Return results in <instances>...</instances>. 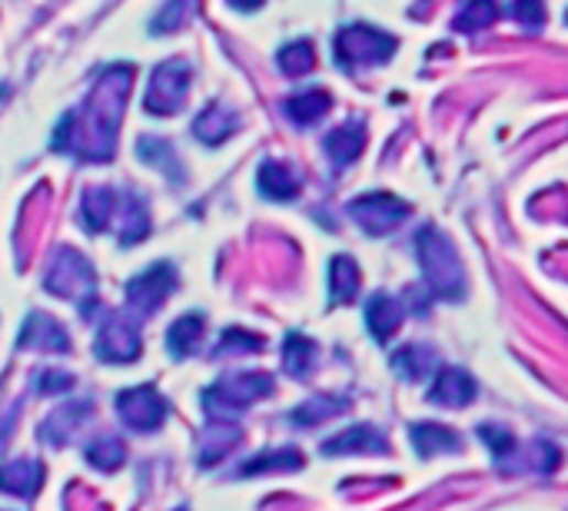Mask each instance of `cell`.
Wrapping results in <instances>:
<instances>
[{
  "instance_id": "cell-5",
  "label": "cell",
  "mask_w": 568,
  "mask_h": 511,
  "mask_svg": "<svg viewBox=\"0 0 568 511\" xmlns=\"http://www.w3.org/2000/svg\"><path fill=\"white\" fill-rule=\"evenodd\" d=\"M273 379L263 373H237L220 379L214 389L204 392V406L214 419H230V412H240L247 406H253L256 399L270 396Z\"/></svg>"
},
{
  "instance_id": "cell-18",
  "label": "cell",
  "mask_w": 568,
  "mask_h": 511,
  "mask_svg": "<svg viewBox=\"0 0 568 511\" xmlns=\"http://www.w3.org/2000/svg\"><path fill=\"white\" fill-rule=\"evenodd\" d=\"M117 203H120V193L110 190V187H97L84 197V223L90 233H100L107 230L113 220H117Z\"/></svg>"
},
{
  "instance_id": "cell-8",
  "label": "cell",
  "mask_w": 568,
  "mask_h": 511,
  "mask_svg": "<svg viewBox=\"0 0 568 511\" xmlns=\"http://www.w3.org/2000/svg\"><path fill=\"white\" fill-rule=\"evenodd\" d=\"M117 412H120V419H123L130 429H136V432H153V429L163 425L170 406H166V399H163L156 389L136 386V389H123V392L117 396Z\"/></svg>"
},
{
  "instance_id": "cell-13",
  "label": "cell",
  "mask_w": 568,
  "mask_h": 511,
  "mask_svg": "<svg viewBox=\"0 0 568 511\" xmlns=\"http://www.w3.org/2000/svg\"><path fill=\"white\" fill-rule=\"evenodd\" d=\"M403 319H406V309L386 292H375L369 299V306H365V322H369V329H372V335L379 338V343H390V338L400 332Z\"/></svg>"
},
{
  "instance_id": "cell-29",
  "label": "cell",
  "mask_w": 568,
  "mask_h": 511,
  "mask_svg": "<svg viewBox=\"0 0 568 511\" xmlns=\"http://www.w3.org/2000/svg\"><path fill=\"white\" fill-rule=\"evenodd\" d=\"M339 409H346V402H342V399L316 396V399H309L306 406H299L293 415H296V422H299V425H316V422H323V419H332Z\"/></svg>"
},
{
  "instance_id": "cell-37",
  "label": "cell",
  "mask_w": 568,
  "mask_h": 511,
  "mask_svg": "<svg viewBox=\"0 0 568 511\" xmlns=\"http://www.w3.org/2000/svg\"><path fill=\"white\" fill-rule=\"evenodd\" d=\"M230 4H233L237 11L250 14V11H260V8H263V0H230Z\"/></svg>"
},
{
  "instance_id": "cell-36",
  "label": "cell",
  "mask_w": 568,
  "mask_h": 511,
  "mask_svg": "<svg viewBox=\"0 0 568 511\" xmlns=\"http://www.w3.org/2000/svg\"><path fill=\"white\" fill-rule=\"evenodd\" d=\"M37 386H41L44 392H61V389H67V386H74V379H70L67 373H61V369H54V373H44V376L37 379Z\"/></svg>"
},
{
  "instance_id": "cell-31",
  "label": "cell",
  "mask_w": 568,
  "mask_h": 511,
  "mask_svg": "<svg viewBox=\"0 0 568 511\" xmlns=\"http://www.w3.org/2000/svg\"><path fill=\"white\" fill-rule=\"evenodd\" d=\"M87 458H90L97 468L110 471V468H117V465L123 462V445L113 442V438H100V442H94V445L87 448Z\"/></svg>"
},
{
  "instance_id": "cell-22",
  "label": "cell",
  "mask_w": 568,
  "mask_h": 511,
  "mask_svg": "<svg viewBox=\"0 0 568 511\" xmlns=\"http://www.w3.org/2000/svg\"><path fill=\"white\" fill-rule=\"evenodd\" d=\"M359 292V269L349 256H336L329 263V299L349 302Z\"/></svg>"
},
{
  "instance_id": "cell-17",
  "label": "cell",
  "mask_w": 568,
  "mask_h": 511,
  "mask_svg": "<svg viewBox=\"0 0 568 511\" xmlns=\"http://www.w3.org/2000/svg\"><path fill=\"white\" fill-rule=\"evenodd\" d=\"M260 190L270 200H293L299 193V177L283 159H266L260 166Z\"/></svg>"
},
{
  "instance_id": "cell-24",
  "label": "cell",
  "mask_w": 568,
  "mask_h": 511,
  "mask_svg": "<svg viewBox=\"0 0 568 511\" xmlns=\"http://www.w3.org/2000/svg\"><path fill=\"white\" fill-rule=\"evenodd\" d=\"M329 107H332V97H329L326 90H309V93L290 97L286 113H290L296 123H316V120H323V116L329 113Z\"/></svg>"
},
{
  "instance_id": "cell-9",
  "label": "cell",
  "mask_w": 568,
  "mask_h": 511,
  "mask_svg": "<svg viewBox=\"0 0 568 511\" xmlns=\"http://www.w3.org/2000/svg\"><path fill=\"white\" fill-rule=\"evenodd\" d=\"M176 286V269L170 263H153L127 286V299L136 312H156Z\"/></svg>"
},
{
  "instance_id": "cell-19",
  "label": "cell",
  "mask_w": 568,
  "mask_h": 511,
  "mask_svg": "<svg viewBox=\"0 0 568 511\" xmlns=\"http://www.w3.org/2000/svg\"><path fill=\"white\" fill-rule=\"evenodd\" d=\"M200 332H204V315H183V319H176L173 325H170V332H166V349H170V356L173 359H186L189 353H197V346H200Z\"/></svg>"
},
{
  "instance_id": "cell-11",
  "label": "cell",
  "mask_w": 568,
  "mask_h": 511,
  "mask_svg": "<svg viewBox=\"0 0 568 511\" xmlns=\"http://www.w3.org/2000/svg\"><path fill=\"white\" fill-rule=\"evenodd\" d=\"M21 346L24 349H37V353H67L70 338H67V329L54 315L31 312L24 329H21Z\"/></svg>"
},
{
  "instance_id": "cell-7",
  "label": "cell",
  "mask_w": 568,
  "mask_h": 511,
  "mask_svg": "<svg viewBox=\"0 0 568 511\" xmlns=\"http://www.w3.org/2000/svg\"><path fill=\"white\" fill-rule=\"evenodd\" d=\"M349 216L372 236L393 233L396 226H403L409 220V203H403L393 193H365L359 200L349 203Z\"/></svg>"
},
{
  "instance_id": "cell-10",
  "label": "cell",
  "mask_w": 568,
  "mask_h": 511,
  "mask_svg": "<svg viewBox=\"0 0 568 511\" xmlns=\"http://www.w3.org/2000/svg\"><path fill=\"white\" fill-rule=\"evenodd\" d=\"M97 356L107 363H133L140 356V335L127 315H110L97 335Z\"/></svg>"
},
{
  "instance_id": "cell-12",
  "label": "cell",
  "mask_w": 568,
  "mask_h": 511,
  "mask_svg": "<svg viewBox=\"0 0 568 511\" xmlns=\"http://www.w3.org/2000/svg\"><path fill=\"white\" fill-rule=\"evenodd\" d=\"M476 382L466 369L459 366H443L436 382H433V392H429V402L436 406H446V409H462L476 399Z\"/></svg>"
},
{
  "instance_id": "cell-21",
  "label": "cell",
  "mask_w": 568,
  "mask_h": 511,
  "mask_svg": "<svg viewBox=\"0 0 568 511\" xmlns=\"http://www.w3.org/2000/svg\"><path fill=\"white\" fill-rule=\"evenodd\" d=\"M41 481H44L41 462H18V465L0 468V488L11 495H21V498H31L41 488Z\"/></svg>"
},
{
  "instance_id": "cell-27",
  "label": "cell",
  "mask_w": 568,
  "mask_h": 511,
  "mask_svg": "<svg viewBox=\"0 0 568 511\" xmlns=\"http://www.w3.org/2000/svg\"><path fill=\"white\" fill-rule=\"evenodd\" d=\"M495 14H499V4H495V0H466V8H462L459 18H456V31L476 34V31L489 27V24L495 21Z\"/></svg>"
},
{
  "instance_id": "cell-14",
  "label": "cell",
  "mask_w": 568,
  "mask_h": 511,
  "mask_svg": "<svg viewBox=\"0 0 568 511\" xmlns=\"http://www.w3.org/2000/svg\"><path fill=\"white\" fill-rule=\"evenodd\" d=\"M240 130V116L223 107V103H210L197 120H194V136L207 146H217L223 140H230Z\"/></svg>"
},
{
  "instance_id": "cell-20",
  "label": "cell",
  "mask_w": 568,
  "mask_h": 511,
  "mask_svg": "<svg viewBox=\"0 0 568 511\" xmlns=\"http://www.w3.org/2000/svg\"><path fill=\"white\" fill-rule=\"evenodd\" d=\"M409 435H413V445L419 448V455H443V452H459L462 448L459 435L452 429H446V425H436V422L413 425Z\"/></svg>"
},
{
  "instance_id": "cell-25",
  "label": "cell",
  "mask_w": 568,
  "mask_h": 511,
  "mask_svg": "<svg viewBox=\"0 0 568 511\" xmlns=\"http://www.w3.org/2000/svg\"><path fill=\"white\" fill-rule=\"evenodd\" d=\"M283 359H286L290 376L303 379L316 366V343H313V338H306V335H290L286 349H283Z\"/></svg>"
},
{
  "instance_id": "cell-30",
  "label": "cell",
  "mask_w": 568,
  "mask_h": 511,
  "mask_svg": "<svg viewBox=\"0 0 568 511\" xmlns=\"http://www.w3.org/2000/svg\"><path fill=\"white\" fill-rule=\"evenodd\" d=\"M299 465H303V455L296 448H283V452H266V455L247 462L240 475H256V471H270V468H299Z\"/></svg>"
},
{
  "instance_id": "cell-15",
  "label": "cell",
  "mask_w": 568,
  "mask_h": 511,
  "mask_svg": "<svg viewBox=\"0 0 568 511\" xmlns=\"http://www.w3.org/2000/svg\"><path fill=\"white\" fill-rule=\"evenodd\" d=\"M323 146H326V156L336 166H346V163H352L362 153V146H365V126L356 123V120H349V123L329 130V136H326Z\"/></svg>"
},
{
  "instance_id": "cell-32",
  "label": "cell",
  "mask_w": 568,
  "mask_h": 511,
  "mask_svg": "<svg viewBox=\"0 0 568 511\" xmlns=\"http://www.w3.org/2000/svg\"><path fill=\"white\" fill-rule=\"evenodd\" d=\"M250 349H260V338H253L250 332L233 329V332H227V335L220 338L217 359H220V356H233V353H250Z\"/></svg>"
},
{
  "instance_id": "cell-33",
  "label": "cell",
  "mask_w": 568,
  "mask_h": 511,
  "mask_svg": "<svg viewBox=\"0 0 568 511\" xmlns=\"http://www.w3.org/2000/svg\"><path fill=\"white\" fill-rule=\"evenodd\" d=\"M512 18L525 27H538L545 21V4L542 0H512Z\"/></svg>"
},
{
  "instance_id": "cell-6",
  "label": "cell",
  "mask_w": 568,
  "mask_h": 511,
  "mask_svg": "<svg viewBox=\"0 0 568 511\" xmlns=\"http://www.w3.org/2000/svg\"><path fill=\"white\" fill-rule=\"evenodd\" d=\"M189 64L186 60H166L153 70L150 77V87H146V97H143V107L146 113H156V116H173L183 110L186 103V90H189Z\"/></svg>"
},
{
  "instance_id": "cell-35",
  "label": "cell",
  "mask_w": 568,
  "mask_h": 511,
  "mask_svg": "<svg viewBox=\"0 0 568 511\" xmlns=\"http://www.w3.org/2000/svg\"><path fill=\"white\" fill-rule=\"evenodd\" d=\"M479 435L485 438V445L495 452V455H505V452H515V438L505 432V429H499V425H482L479 429Z\"/></svg>"
},
{
  "instance_id": "cell-2",
  "label": "cell",
  "mask_w": 568,
  "mask_h": 511,
  "mask_svg": "<svg viewBox=\"0 0 568 511\" xmlns=\"http://www.w3.org/2000/svg\"><path fill=\"white\" fill-rule=\"evenodd\" d=\"M416 253H419V266L426 273L429 289L439 299H459L462 296L466 273H462V263H459V253H456L452 240L446 233L426 226L416 236Z\"/></svg>"
},
{
  "instance_id": "cell-16",
  "label": "cell",
  "mask_w": 568,
  "mask_h": 511,
  "mask_svg": "<svg viewBox=\"0 0 568 511\" xmlns=\"http://www.w3.org/2000/svg\"><path fill=\"white\" fill-rule=\"evenodd\" d=\"M383 442H386V438H383V432H379V429H372V425H356V429H349V432L329 438V442L323 445V455H346V452H369V455H375V452L386 448Z\"/></svg>"
},
{
  "instance_id": "cell-34",
  "label": "cell",
  "mask_w": 568,
  "mask_h": 511,
  "mask_svg": "<svg viewBox=\"0 0 568 511\" xmlns=\"http://www.w3.org/2000/svg\"><path fill=\"white\" fill-rule=\"evenodd\" d=\"M183 8H186V0H170V4L160 11V18L150 24L153 34H166V31H176L183 24Z\"/></svg>"
},
{
  "instance_id": "cell-28",
  "label": "cell",
  "mask_w": 568,
  "mask_h": 511,
  "mask_svg": "<svg viewBox=\"0 0 568 511\" xmlns=\"http://www.w3.org/2000/svg\"><path fill=\"white\" fill-rule=\"evenodd\" d=\"M140 159L156 163L166 177H170V169H173V177H176V180H183V166H179V159H176L173 146H170L166 140H160V136H143V140H140Z\"/></svg>"
},
{
  "instance_id": "cell-1",
  "label": "cell",
  "mask_w": 568,
  "mask_h": 511,
  "mask_svg": "<svg viewBox=\"0 0 568 511\" xmlns=\"http://www.w3.org/2000/svg\"><path fill=\"white\" fill-rule=\"evenodd\" d=\"M133 84V67H107L100 80L94 84L90 97L84 100L80 110H70L54 133V149L61 153H77L80 159L103 163L113 156L120 116L127 107V93Z\"/></svg>"
},
{
  "instance_id": "cell-3",
  "label": "cell",
  "mask_w": 568,
  "mask_h": 511,
  "mask_svg": "<svg viewBox=\"0 0 568 511\" xmlns=\"http://www.w3.org/2000/svg\"><path fill=\"white\" fill-rule=\"evenodd\" d=\"M393 54H396V37L375 31L369 24H349L336 34V60L346 70L386 64Z\"/></svg>"
},
{
  "instance_id": "cell-23",
  "label": "cell",
  "mask_w": 568,
  "mask_h": 511,
  "mask_svg": "<svg viewBox=\"0 0 568 511\" xmlns=\"http://www.w3.org/2000/svg\"><path fill=\"white\" fill-rule=\"evenodd\" d=\"M393 366H396V373H400L403 379L419 382V379H426V376L436 369V356H433V349H426V346H406V349H400V353L393 356Z\"/></svg>"
},
{
  "instance_id": "cell-26",
  "label": "cell",
  "mask_w": 568,
  "mask_h": 511,
  "mask_svg": "<svg viewBox=\"0 0 568 511\" xmlns=\"http://www.w3.org/2000/svg\"><path fill=\"white\" fill-rule=\"evenodd\" d=\"M276 64L283 67L286 77H303L316 67V54H313V44L309 41H293L286 44L280 54H276Z\"/></svg>"
},
{
  "instance_id": "cell-4",
  "label": "cell",
  "mask_w": 568,
  "mask_h": 511,
  "mask_svg": "<svg viewBox=\"0 0 568 511\" xmlns=\"http://www.w3.org/2000/svg\"><path fill=\"white\" fill-rule=\"evenodd\" d=\"M47 289L54 296H64V299H74L80 306L84 315H90L94 309V296H97V282H94V269L90 263L74 253V249H64L54 256L51 263V273H47Z\"/></svg>"
}]
</instances>
